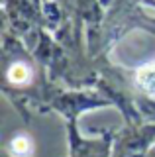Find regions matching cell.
I'll return each mask as SVG.
<instances>
[{"mask_svg":"<svg viewBox=\"0 0 155 157\" xmlns=\"http://www.w3.org/2000/svg\"><path fill=\"white\" fill-rule=\"evenodd\" d=\"M138 85L142 86L147 94L155 96V61L143 65L138 71Z\"/></svg>","mask_w":155,"mask_h":157,"instance_id":"cell-1","label":"cell"},{"mask_svg":"<svg viewBox=\"0 0 155 157\" xmlns=\"http://www.w3.org/2000/svg\"><path fill=\"white\" fill-rule=\"evenodd\" d=\"M8 77H10L12 82H18V85H22V82H26L28 78H30V69H28L26 65H22V63H18V65H14V67L10 69Z\"/></svg>","mask_w":155,"mask_h":157,"instance_id":"cell-2","label":"cell"},{"mask_svg":"<svg viewBox=\"0 0 155 157\" xmlns=\"http://www.w3.org/2000/svg\"><path fill=\"white\" fill-rule=\"evenodd\" d=\"M12 149L16 155H26L28 151L32 149V144L28 137H16V140L12 141Z\"/></svg>","mask_w":155,"mask_h":157,"instance_id":"cell-3","label":"cell"}]
</instances>
